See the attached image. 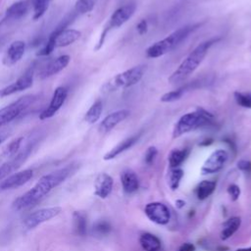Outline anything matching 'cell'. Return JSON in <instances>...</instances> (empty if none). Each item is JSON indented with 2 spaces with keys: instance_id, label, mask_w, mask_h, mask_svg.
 <instances>
[{
  "instance_id": "277c9868",
  "label": "cell",
  "mask_w": 251,
  "mask_h": 251,
  "mask_svg": "<svg viewBox=\"0 0 251 251\" xmlns=\"http://www.w3.org/2000/svg\"><path fill=\"white\" fill-rule=\"evenodd\" d=\"M214 119L213 114L203 108H197L193 112L182 115L176 123L173 129V138H177L189 131L212 123Z\"/></svg>"
},
{
  "instance_id": "7a4b0ae2",
  "label": "cell",
  "mask_w": 251,
  "mask_h": 251,
  "mask_svg": "<svg viewBox=\"0 0 251 251\" xmlns=\"http://www.w3.org/2000/svg\"><path fill=\"white\" fill-rule=\"evenodd\" d=\"M220 38L214 37L208 40H205L199 43L189 54L188 56L179 64V66L173 72V74L169 76L168 81L171 84H176L183 80H185L190 75L194 73V71L198 68V66L202 63L204 58L206 57L210 47L219 41Z\"/></svg>"
},
{
  "instance_id": "5b68a950",
  "label": "cell",
  "mask_w": 251,
  "mask_h": 251,
  "mask_svg": "<svg viewBox=\"0 0 251 251\" xmlns=\"http://www.w3.org/2000/svg\"><path fill=\"white\" fill-rule=\"evenodd\" d=\"M145 72H146L145 65H137L128 70H126L116 75L111 79H109L102 86V91L109 93V92L116 91L118 89L128 88L136 84L137 82H139L143 77Z\"/></svg>"
},
{
  "instance_id": "8992f818",
  "label": "cell",
  "mask_w": 251,
  "mask_h": 251,
  "mask_svg": "<svg viewBox=\"0 0 251 251\" xmlns=\"http://www.w3.org/2000/svg\"><path fill=\"white\" fill-rule=\"evenodd\" d=\"M135 9H136V5L134 3H127V4L118 8L111 15L109 22L107 23V25H105V27L101 33V36L99 38L97 46L95 47V50H98L102 47L109 30H111L112 28H118V27L122 26L124 24H126L133 16Z\"/></svg>"
},
{
  "instance_id": "8d00e7d4",
  "label": "cell",
  "mask_w": 251,
  "mask_h": 251,
  "mask_svg": "<svg viewBox=\"0 0 251 251\" xmlns=\"http://www.w3.org/2000/svg\"><path fill=\"white\" fill-rule=\"evenodd\" d=\"M240 193H241V190H240V187L234 183H231L228 185L227 187V194L229 195L230 199L232 201H236L239 196H240Z\"/></svg>"
},
{
  "instance_id": "7bdbcfd3",
  "label": "cell",
  "mask_w": 251,
  "mask_h": 251,
  "mask_svg": "<svg viewBox=\"0 0 251 251\" xmlns=\"http://www.w3.org/2000/svg\"><path fill=\"white\" fill-rule=\"evenodd\" d=\"M235 251H251V246L250 247H245V248H238Z\"/></svg>"
},
{
  "instance_id": "8fae6325",
  "label": "cell",
  "mask_w": 251,
  "mask_h": 251,
  "mask_svg": "<svg viewBox=\"0 0 251 251\" xmlns=\"http://www.w3.org/2000/svg\"><path fill=\"white\" fill-rule=\"evenodd\" d=\"M33 75H34V67L30 66V68H28L16 81L0 89V97L1 98L7 97L31 87L33 82Z\"/></svg>"
},
{
  "instance_id": "f1b7e54d",
  "label": "cell",
  "mask_w": 251,
  "mask_h": 251,
  "mask_svg": "<svg viewBox=\"0 0 251 251\" xmlns=\"http://www.w3.org/2000/svg\"><path fill=\"white\" fill-rule=\"evenodd\" d=\"M23 142V137H18L14 140H12L4 149L3 156L6 158H13L19 153V150L21 148Z\"/></svg>"
},
{
  "instance_id": "44dd1931",
  "label": "cell",
  "mask_w": 251,
  "mask_h": 251,
  "mask_svg": "<svg viewBox=\"0 0 251 251\" xmlns=\"http://www.w3.org/2000/svg\"><path fill=\"white\" fill-rule=\"evenodd\" d=\"M120 177H121L123 189L126 193H127V194L133 193V192L137 191V189L139 188L138 176L135 174V172L132 171L131 169H125L121 173Z\"/></svg>"
},
{
  "instance_id": "f35d334b",
  "label": "cell",
  "mask_w": 251,
  "mask_h": 251,
  "mask_svg": "<svg viewBox=\"0 0 251 251\" xmlns=\"http://www.w3.org/2000/svg\"><path fill=\"white\" fill-rule=\"evenodd\" d=\"M136 30L140 35H143L148 30V23L146 20L142 19L137 25H136Z\"/></svg>"
},
{
  "instance_id": "7402d4cb",
  "label": "cell",
  "mask_w": 251,
  "mask_h": 251,
  "mask_svg": "<svg viewBox=\"0 0 251 251\" xmlns=\"http://www.w3.org/2000/svg\"><path fill=\"white\" fill-rule=\"evenodd\" d=\"M28 9L27 2L25 0H20L13 3L6 10L4 21H16L24 17Z\"/></svg>"
},
{
  "instance_id": "9c48e42d",
  "label": "cell",
  "mask_w": 251,
  "mask_h": 251,
  "mask_svg": "<svg viewBox=\"0 0 251 251\" xmlns=\"http://www.w3.org/2000/svg\"><path fill=\"white\" fill-rule=\"evenodd\" d=\"M62 212L61 207H48V208H42L39 209L33 213H30L25 220H24V226L27 229L34 228L35 226H39L40 224L47 222L54 217L58 216Z\"/></svg>"
},
{
  "instance_id": "b9f144b4",
  "label": "cell",
  "mask_w": 251,
  "mask_h": 251,
  "mask_svg": "<svg viewBox=\"0 0 251 251\" xmlns=\"http://www.w3.org/2000/svg\"><path fill=\"white\" fill-rule=\"evenodd\" d=\"M212 142H213V139H205L203 142L200 143V145H201V146H208V145H210Z\"/></svg>"
},
{
  "instance_id": "4fadbf2b",
  "label": "cell",
  "mask_w": 251,
  "mask_h": 251,
  "mask_svg": "<svg viewBox=\"0 0 251 251\" xmlns=\"http://www.w3.org/2000/svg\"><path fill=\"white\" fill-rule=\"evenodd\" d=\"M228 159V153L225 149H217L213 151L205 160L201 173L202 175H211L220 172Z\"/></svg>"
},
{
  "instance_id": "1f68e13d",
  "label": "cell",
  "mask_w": 251,
  "mask_h": 251,
  "mask_svg": "<svg viewBox=\"0 0 251 251\" xmlns=\"http://www.w3.org/2000/svg\"><path fill=\"white\" fill-rule=\"evenodd\" d=\"M50 0H34L33 1V20L40 19L49 7Z\"/></svg>"
},
{
  "instance_id": "f6af8a7d",
  "label": "cell",
  "mask_w": 251,
  "mask_h": 251,
  "mask_svg": "<svg viewBox=\"0 0 251 251\" xmlns=\"http://www.w3.org/2000/svg\"><path fill=\"white\" fill-rule=\"evenodd\" d=\"M90 1H92L93 3H96V1H97V0H90Z\"/></svg>"
},
{
  "instance_id": "d590c367",
  "label": "cell",
  "mask_w": 251,
  "mask_h": 251,
  "mask_svg": "<svg viewBox=\"0 0 251 251\" xmlns=\"http://www.w3.org/2000/svg\"><path fill=\"white\" fill-rule=\"evenodd\" d=\"M158 154V149L155 146H149L144 154V162L146 165H151Z\"/></svg>"
},
{
  "instance_id": "60d3db41",
  "label": "cell",
  "mask_w": 251,
  "mask_h": 251,
  "mask_svg": "<svg viewBox=\"0 0 251 251\" xmlns=\"http://www.w3.org/2000/svg\"><path fill=\"white\" fill-rule=\"evenodd\" d=\"M176 206L177 208L181 209L182 207H184V206H185V201L178 199V200H176Z\"/></svg>"
},
{
  "instance_id": "ffe728a7",
  "label": "cell",
  "mask_w": 251,
  "mask_h": 251,
  "mask_svg": "<svg viewBox=\"0 0 251 251\" xmlns=\"http://www.w3.org/2000/svg\"><path fill=\"white\" fill-rule=\"evenodd\" d=\"M140 136H141V133L139 132V133H137V134H134V135H132V136H129V137L124 139L123 141L119 142L115 147H113L110 151H108V152L104 155L103 159H104L105 161H109V160L115 159V158H116L117 156H119L120 154H122V153H124L125 151H126V150H128L129 148H131V147L139 140Z\"/></svg>"
},
{
  "instance_id": "e575fe53",
  "label": "cell",
  "mask_w": 251,
  "mask_h": 251,
  "mask_svg": "<svg viewBox=\"0 0 251 251\" xmlns=\"http://www.w3.org/2000/svg\"><path fill=\"white\" fill-rule=\"evenodd\" d=\"M92 231L95 235H107L111 231V225L107 221H98L94 224Z\"/></svg>"
},
{
  "instance_id": "d6986e66",
  "label": "cell",
  "mask_w": 251,
  "mask_h": 251,
  "mask_svg": "<svg viewBox=\"0 0 251 251\" xmlns=\"http://www.w3.org/2000/svg\"><path fill=\"white\" fill-rule=\"evenodd\" d=\"M25 51V43L22 40H16L8 47L3 59L4 65L10 67L18 63L24 56Z\"/></svg>"
},
{
  "instance_id": "3957f363",
  "label": "cell",
  "mask_w": 251,
  "mask_h": 251,
  "mask_svg": "<svg viewBox=\"0 0 251 251\" xmlns=\"http://www.w3.org/2000/svg\"><path fill=\"white\" fill-rule=\"evenodd\" d=\"M200 25L201 24L186 25L177 28L176 30L170 33L167 37L151 44L146 49V56L148 58H158L171 52Z\"/></svg>"
},
{
  "instance_id": "ab89813d",
  "label": "cell",
  "mask_w": 251,
  "mask_h": 251,
  "mask_svg": "<svg viewBox=\"0 0 251 251\" xmlns=\"http://www.w3.org/2000/svg\"><path fill=\"white\" fill-rule=\"evenodd\" d=\"M196 248L194 246V244L190 243V242H184L182 243L176 251H195Z\"/></svg>"
},
{
  "instance_id": "e0dca14e",
  "label": "cell",
  "mask_w": 251,
  "mask_h": 251,
  "mask_svg": "<svg viewBox=\"0 0 251 251\" xmlns=\"http://www.w3.org/2000/svg\"><path fill=\"white\" fill-rule=\"evenodd\" d=\"M129 114L130 112L127 109H121L109 114L100 123L99 131L102 133H107L111 131L117 125L125 121L129 116Z\"/></svg>"
},
{
  "instance_id": "484cf974",
  "label": "cell",
  "mask_w": 251,
  "mask_h": 251,
  "mask_svg": "<svg viewBox=\"0 0 251 251\" xmlns=\"http://www.w3.org/2000/svg\"><path fill=\"white\" fill-rule=\"evenodd\" d=\"M189 154V150L184 148V149H174L171 151L169 155V165L172 169L178 168L187 158Z\"/></svg>"
},
{
  "instance_id": "7c38bea8",
  "label": "cell",
  "mask_w": 251,
  "mask_h": 251,
  "mask_svg": "<svg viewBox=\"0 0 251 251\" xmlns=\"http://www.w3.org/2000/svg\"><path fill=\"white\" fill-rule=\"evenodd\" d=\"M33 148V143L27 144L22 151H20L16 156L11 158V160L4 163L0 166V180L12 175L15 171H17L28 158Z\"/></svg>"
},
{
  "instance_id": "6da1fadb",
  "label": "cell",
  "mask_w": 251,
  "mask_h": 251,
  "mask_svg": "<svg viewBox=\"0 0 251 251\" xmlns=\"http://www.w3.org/2000/svg\"><path fill=\"white\" fill-rule=\"evenodd\" d=\"M72 166H68L42 176L32 188L16 198L12 207L16 211L29 208L42 200L53 188L61 184L71 174Z\"/></svg>"
},
{
  "instance_id": "603a6c76",
  "label": "cell",
  "mask_w": 251,
  "mask_h": 251,
  "mask_svg": "<svg viewBox=\"0 0 251 251\" xmlns=\"http://www.w3.org/2000/svg\"><path fill=\"white\" fill-rule=\"evenodd\" d=\"M139 243L144 251H159L161 249V240L150 232H144L139 237Z\"/></svg>"
},
{
  "instance_id": "5bb4252c",
  "label": "cell",
  "mask_w": 251,
  "mask_h": 251,
  "mask_svg": "<svg viewBox=\"0 0 251 251\" xmlns=\"http://www.w3.org/2000/svg\"><path fill=\"white\" fill-rule=\"evenodd\" d=\"M68 96V90L64 86H59L55 89L51 101L46 109H44L40 114H39V119L40 120H47L49 118H52L63 106L65 103L66 99Z\"/></svg>"
},
{
  "instance_id": "83f0119b",
  "label": "cell",
  "mask_w": 251,
  "mask_h": 251,
  "mask_svg": "<svg viewBox=\"0 0 251 251\" xmlns=\"http://www.w3.org/2000/svg\"><path fill=\"white\" fill-rule=\"evenodd\" d=\"M102 112H103V103L101 100H96L85 113V116H84L85 122L88 124L96 123L100 119Z\"/></svg>"
},
{
  "instance_id": "2e32d148",
  "label": "cell",
  "mask_w": 251,
  "mask_h": 251,
  "mask_svg": "<svg viewBox=\"0 0 251 251\" xmlns=\"http://www.w3.org/2000/svg\"><path fill=\"white\" fill-rule=\"evenodd\" d=\"M70 61H71V57L69 55H62L60 57H57L56 59L50 61L41 69V71L39 72V77L43 79V78L50 77L54 75H57L69 65Z\"/></svg>"
},
{
  "instance_id": "f546056e",
  "label": "cell",
  "mask_w": 251,
  "mask_h": 251,
  "mask_svg": "<svg viewBox=\"0 0 251 251\" xmlns=\"http://www.w3.org/2000/svg\"><path fill=\"white\" fill-rule=\"evenodd\" d=\"M183 177V171L179 168L172 169L169 176V186L172 190H176L178 188L181 178Z\"/></svg>"
},
{
  "instance_id": "ac0fdd59",
  "label": "cell",
  "mask_w": 251,
  "mask_h": 251,
  "mask_svg": "<svg viewBox=\"0 0 251 251\" xmlns=\"http://www.w3.org/2000/svg\"><path fill=\"white\" fill-rule=\"evenodd\" d=\"M114 180L106 173H100L94 180V194L102 199L107 198L113 190Z\"/></svg>"
},
{
  "instance_id": "52a82bcc",
  "label": "cell",
  "mask_w": 251,
  "mask_h": 251,
  "mask_svg": "<svg viewBox=\"0 0 251 251\" xmlns=\"http://www.w3.org/2000/svg\"><path fill=\"white\" fill-rule=\"evenodd\" d=\"M36 99L35 95H25L0 109V127L18 118L23 112L30 107Z\"/></svg>"
},
{
  "instance_id": "4316f807",
  "label": "cell",
  "mask_w": 251,
  "mask_h": 251,
  "mask_svg": "<svg viewBox=\"0 0 251 251\" xmlns=\"http://www.w3.org/2000/svg\"><path fill=\"white\" fill-rule=\"evenodd\" d=\"M216 189V182L214 180H202L196 187V196L199 200L207 199Z\"/></svg>"
},
{
  "instance_id": "30bf717a",
  "label": "cell",
  "mask_w": 251,
  "mask_h": 251,
  "mask_svg": "<svg viewBox=\"0 0 251 251\" xmlns=\"http://www.w3.org/2000/svg\"><path fill=\"white\" fill-rule=\"evenodd\" d=\"M146 217L156 225L165 226L171 220V212L169 208L161 202H150L144 208Z\"/></svg>"
},
{
  "instance_id": "74e56055",
  "label": "cell",
  "mask_w": 251,
  "mask_h": 251,
  "mask_svg": "<svg viewBox=\"0 0 251 251\" xmlns=\"http://www.w3.org/2000/svg\"><path fill=\"white\" fill-rule=\"evenodd\" d=\"M237 169L244 173H251V162L249 160H239L237 162Z\"/></svg>"
},
{
  "instance_id": "d4e9b609",
  "label": "cell",
  "mask_w": 251,
  "mask_h": 251,
  "mask_svg": "<svg viewBox=\"0 0 251 251\" xmlns=\"http://www.w3.org/2000/svg\"><path fill=\"white\" fill-rule=\"evenodd\" d=\"M73 224H74V229L75 232L77 235L83 236L86 234L87 231V220L86 216L82 212L75 211L73 214Z\"/></svg>"
},
{
  "instance_id": "ee69618b",
  "label": "cell",
  "mask_w": 251,
  "mask_h": 251,
  "mask_svg": "<svg viewBox=\"0 0 251 251\" xmlns=\"http://www.w3.org/2000/svg\"><path fill=\"white\" fill-rule=\"evenodd\" d=\"M2 141H3V137H2V136H0V144L2 143Z\"/></svg>"
},
{
  "instance_id": "cb8c5ba5",
  "label": "cell",
  "mask_w": 251,
  "mask_h": 251,
  "mask_svg": "<svg viewBox=\"0 0 251 251\" xmlns=\"http://www.w3.org/2000/svg\"><path fill=\"white\" fill-rule=\"evenodd\" d=\"M240 225H241V219L238 217H232L226 220L221 231V239L226 240L229 237H231L237 231Z\"/></svg>"
},
{
  "instance_id": "ba28073f",
  "label": "cell",
  "mask_w": 251,
  "mask_h": 251,
  "mask_svg": "<svg viewBox=\"0 0 251 251\" xmlns=\"http://www.w3.org/2000/svg\"><path fill=\"white\" fill-rule=\"evenodd\" d=\"M71 20H63V22L55 28V30L50 34L54 38L55 47H66L74 42H75L81 35L79 30L74 28H66Z\"/></svg>"
},
{
  "instance_id": "836d02e7",
  "label": "cell",
  "mask_w": 251,
  "mask_h": 251,
  "mask_svg": "<svg viewBox=\"0 0 251 251\" xmlns=\"http://www.w3.org/2000/svg\"><path fill=\"white\" fill-rule=\"evenodd\" d=\"M94 5L95 3H93L90 0H76L75 5V10L77 14L83 15L92 11V9L94 8Z\"/></svg>"
},
{
  "instance_id": "9a60e30c",
  "label": "cell",
  "mask_w": 251,
  "mask_h": 251,
  "mask_svg": "<svg viewBox=\"0 0 251 251\" xmlns=\"http://www.w3.org/2000/svg\"><path fill=\"white\" fill-rule=\"evenodd\" d=\"M33 176V171L30 169H26L21 172L14 173L9 176L5 177L0 182V190H8L20 187L26 183Z\"/></svg>"
},
{
  "instance_id": "d6a6232c",
  "label": "cell",
  "mask_w": 251,
  "mask_h": 251,
  "mask_svg": "<svg viewBox=\"0 0 251 251\" xmlns=\"http://www.w3.org/2000/svg\"><path fill=\"white\" fill-rule=\"evenodd\" d=\"M233 95L237 105H239L242 108L251 109V92L235 91Z\"/></svg>"
},
{
  "instance_id": "4dcf8cb0",
  "label": "cell",
  "mask_w": 251,
  "mask_h": 251,
  "mask_svg": "<svg viewBox=\"0 0 251 251\" xmlns=\"http://www.w3.org/2000/svg\"><path fill=\"white\" fill-rule=\"evenodd\" d=\"M185 89H186V87L181 86L175 90L167 92L161 96L160 100H161V102H164V103H170V102H175L176 100H179L182 97V95L184 94Z\"/></svg>"
}]
</instances>
